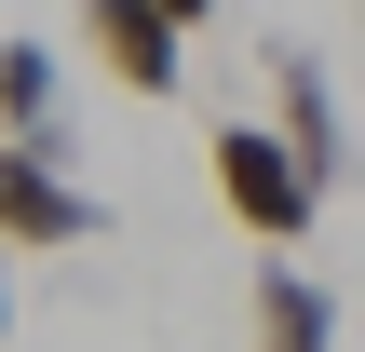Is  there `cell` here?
Here are the masks:
<instances>
[{"label":"cell","mask_w":365,"mask_h":352,"mask_svg":"<svg viewBox=\"0 0 365 352\" xmlns=\"http://www.w3.org/2000/svg\"><path fill=\"white\" fill-rule=\"evenodd\" d=\"M108 231V203L81 190L68 136H0V258H81Z\"/></svg>","instance_id":"6da1fadb"},{"label":"cell","mask_w":365,"mask_h":352,"mask_svg":"<svg viewBox=\"0 0 365 352\" xmlns=\"http://www.w3.org/2000/svg\"><path fill=\"white\" fill-rule=\"evenodd\" d=\"M203 176H217V203H230V231H257V244H312V217H325V190L298 176V149H284L271 122H217V136H203Z\"/></svg>","instance_id":"7a4b0ae2"},{"label":"cell","mask_w":365,"mask_h":352,"mask_svg":"<svg viewBox=\"0 0 365 352\" xmlns=\"http://www.w3.org/2000/svg\"><path fill=\"white\" fill-rule=\"evenodd\" d=\"M271 136L298 149V176H312V190H339V176H352V122H339V81L312 68V41H271Z\"/></svg>","instance_id":"3957f363"},{"label":"cell","mask_w":365,"mask_h":352,"mask_svg":"<svg viewBox=\"0 0 365 352\" xmlns=\"http://www.w3.org/2000/svg\"><path fill=\"white\" fill-rule=\"evenodd\" d=\"M81 41L108 54V81H122V95H176V81H190V41H176L149 0H81Z\"/></svg>","instance_id":"277c9868"},{"label":"cell","mask_w":365,"mask_h":352,"mask_svg":"<svg viewBox=\"0 0 365 352\" xmlns=\"http://www.w3.org/2000/svg\"><path fill=\"white\" fill-rule=\"evenodd\" d=\"M257 352H339V298L298 258H257Z\"/></svg>","instance_id":"5b68a950"},{"label":"cell","mask_w":365,"mask_h":352,"mask_svg":"<svg viewBox=\"0 0 365 352\" xmlns=\"http://www.w3.org/2000/svg\"><path fill=\"white\" fill-rule=\"evenodd\" d=\"M0 136H68V68L41 41H0Z\"/></svg>","instance_id":"8992f818"},{"label":"cell","mask_w":365,"mask_h":352,"mask_svg":"<svg viewBox=\"0 0 365 352\" xmlns=\"http://www.w3.org/2000/svg\"><path fill=\"white\" fill-rule=\"evenodd\" d=\"M149 14H163L176 41H203V27H217V0H149Z\"/></svg>","instance_id":"52a82bcc"},{"label":"cell","mask_w":365,"mask_h":352,"mask_svg":"<svg viewBox=\"0 0 365 352\" xmlns=\"http://www.w3.org/2000/svg\"><path fill=\"white\" fill-rule=\"evenodd\" d=\"M0 339H14V258H0Z\"/></svg>","instance_id":"ba28073f"}]
</instances>
